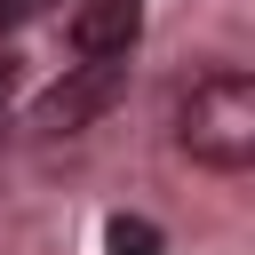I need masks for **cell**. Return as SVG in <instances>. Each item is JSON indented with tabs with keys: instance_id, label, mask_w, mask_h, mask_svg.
<instances>
[{
	"instance_id": "cell-1",
	"label": "cell",
	"mask_w": 255,
	"mask_h": 255,
	"mask_svg": "<svg viewBox=\"0 0 255 255\" xmlns=\"http://www.w3.org/2000/svg\"><path fill=\"white\" fill-rule=\"evenodd\" d=\"M175 143L215 175L255 167V80L247 72H207L175 112Z\"/></svg>"
},
{
	"instance_id": "cell-2",
	"label": "cell",
	"mask_w": 255,
	"mask_h": 255,
	"mask_svg": "<svg viewBox=\"0 0 255 255\" xmlns=\"http://www.w3.org/2000/svg\"><path fill=\"white\" fill-rule=\"evenodd\" d=\"M120 88H128V64H80V72H64V80L32 104V128H40V135H72V128L104 120V112L120 104Z\"/></svg>"
},
{
	"instance_id": "cell-3",
	"label": "cell",
	"mask_w": 255,
	"mask_h": 255,
	"mask_svg": "<svg viewBox=\"0 0 255 255\" xmlns=\"http://www.w3.org/2000/svg\"><path fill=\"white\" fill-rule=\"evenodd\" d=\"M143 32V0H80L72 8V48L88 64H120Z\"/></svg>"
},
{
	"instance_id": "cell-4",
	"label": "cell",
	"mask_w": 255,
	"mask_h": 255,
	"mask_svg": "<svg viewBox=\"0 0 255 255\" xmlns=\"http://www.w3.org/2000/svg\"><path fill=\"white\" fill-rule=\"evenodd\" d=\"M104 255H159V223H143V215H112V223H104Z\"/></svg>"
},
{
	"instance_id": "cell-5",
	"label": "cell",
	"mask_w": 255,
	"mask_h": 255,
	"mask_svg": "<svg viewBox=\"0 0 255 255\" xmlns=\"http://www.w3.org/2000/svg\"><path fill=\"white\" fill-rule=\"evenodd\" d=\"M48 0H0V24H24V16H40Z\"/></svg>"
}]
</instances>
